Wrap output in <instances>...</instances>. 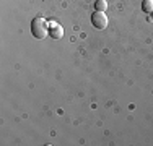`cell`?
Returning a JSON list of instances; mask_svg holds the SVG:
<instances>
[{
    "instance_id": "obj_1",
    "label": "cell",
    "mask_w": 153,
    "mask_h": 146,
    "mask_svg": "<svg viewBox=\"0 0 153 146\" xmlns=\"http://www.w3.org/2000/svg\"><path fill=\"white\" fill-rule=\"evenodd\" d=\"M31 32L36 39H44L49 34V26L44 18H34L31 21Z\"/></svg>"
},
{
    "instance_id": "obj_2",
    "label": "cell",
    "mask_w": 153,
    "mask_h": 146,
    "mask_svg": "<svg viewBox=\"0 0 153 146\" xmlns=\"http://www.w3.org/2000/svg\"><path fill=\"white\" fill-rule=\"evenodd\" d=\"M91 24L96 29H104L108 26V16L104 15V12H94L91 15Z\"/></svg>"
},
{
    "instance_id": "obj_3",
    "label": "cell",
    "mask_w": 153,
    "mask_h": 146,
    "mask_svg": "<svg viewBox=\"0 0 153 146\" xmlns=\"http://www.w3.org/2000/svg\"><path fill=\"white\" fill-rule=\"evenodd\" d=\"M47 26H49V36L52 39H62V36H64V29L59 23H56V21H49L47 23Z\"/></svg>"
},
{
    "instance_id": "obj_4",
    "label": "cell",
    "mask_w": 153,
    "mask_h": 146,
    "mask_svg": "<svg viewBox=\"0 0 153 146\" xmlns=\"http://www.w3.org/2000/svg\"><path fill=\"white\" fill-rule=\"evenodd\" d=\"M94 8H96V12H106L108 2L106 0H96V2H94Z\"/></svg>"
},
{
    "instance_id": "obj_5",
    "label": "cell",
    "mask_w": 153,
    "mask_h": 146,
    "mask_svg": "<svg viewBox=\"0 0 153 146\" xmlns=\"http://www.w3.org/2000/svg\"><path fill=\"white\" fill-rule=\"evenodd\" d=\"M142 10H143L145 13H152L153 12V0H143V3H142Z\"/></svg>"
},
{
    "instance_id": "obj_6",
    "label": "cell",
    "mask_w": 153,
    "mask_h": 146,
    "mask_svg": "<svg viewBox=\"0 0 153 146\" xmlns=\"http://www.w3.org/2000/svg\"><path fill=\"white\" fill-rule=\"evenodd\" d=\"M150 15H152V20H153V12H152V13H150Z\"/></svg>"
}]
</instances>
